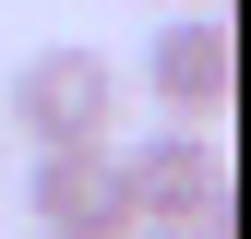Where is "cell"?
<instances>
[{"label": "cell", "instance_id": "cell-6", "mask_svg": "<svg viewBox=\"0 0 251 239\" xmlns=\"http://www.w3.org/2000/svg\"><path fill=\"white\" fill-rule=\"evenodd\" d=\"M168 12H215V0H168Z\"/></svg>", "mask_w": 251, "mask_h": 239}, {"label": "cell", "instance_id": "cell-2", "mask_svg": "<svg viewBox=\"0 0 251 239\" xmlns=\"http://www.w3.org/2000/svg\"><path fill=\"white\" fill-rule=\"evenodd\" d=\"M108 156L132 191V227H227V156L203 120H155L144 143H108Z\"/></svg>", "mask_w": 251, "mask_h": 239}, {"label": "cell", "instance_id": "cell-5", "mask_svg": "<svg viewBox=\"0 0 251 239\" xmlns=\"http://www.w3.org/2000/svg\"><path fill=\"white\" fill-rule=\"evenodd\" d=\"M132 239H227V227H132Z\"/></svg>", "mask_w": 251, "mask_h": 239}, {"label": "cell", "instance_id": "cell-1", "mask_svg": "<svg viewBox=\"0 0 251 239\" xmlns=\"http://www.w3.org/2000/svg\"><path fill=\"white\" fill-rule=\"evenodd\" d=\"M120 96H132V84H120V60L108 48H36V60H12V96H0V120H12L24 143H108L120 132Z\"/></svg>", "mask_w": 251, "mask_h": 239}, {"label": "cell", "instance_id": "cell-3", "mask_svg": "<svg viewBox=\"0 0 251 239\" xmlns=\"http://www.w3.org/2000/svg\"><path fill=\"white\" fill-rule=\"evenodd\" d=\"M24 215H36V239H132L120 156L108 143H48V156L24 167Z\"/></svg>", "mask_w": 251, "mask_h": 239}, {"label": "cell", "instance_id": "cell-4", "mask_svg": "<svg viewBox=\"0 0 251 239\" xmlns=\"http://www.w3.org/2000/svg\"><path fill=\"white\" fill-rule=\"evenodd\" d=\"M227 84H239V48H227L215 12H179V24L144 36V96H155V120H215Z\"/></svg>", "mask_w": 251, "mask_h": 239}]
</instances>
